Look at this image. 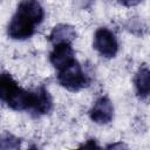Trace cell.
Instances as JSON below:
<instances>
[{"mask_svg": "<svg viewBox=\"0 0 150 150\" xmlns=\"http://www.w3.org/2000/svg\"><path fill=\"white\" fill-rule=\"evenodd\" d=\"M43 8L38 0H22L8 25L7 33L9 38L23 40L32 36L35 26L43 20Z\"/></svg>", "mask_w": 150, "mask_h": 150, "instance_id": "obj_1", "label": "cell"}, {"mask_svg": "<svg viewBox=\"0 0 150 150\" xmlns=\"http://www.w3.org/2000/svg\"><path fill=\"white\" fill-rule=\"evenodd\" d=\"M57 81L60 84L69 90L76 91L88 86L89 80L83 73L80 63L77 61H74L71 64L66 67L62 70H59L57 74Z\"/></svg>", "mask_w": 150, "mask_h": 150, "instance_id": "obj_2", "label": "cell"}, {"mask_svg": "<svg viewBox=\"0 0 150 150\" xmlns=\"http://www.w3.org/2000/svg\"><path fill=\"white\" fill-rule=\"evenodd\" d=\"M94 48L105 57H114L118 50L115 35L107 28H100L94 35Z\"/></svg>", "mask_w": 150, "mask_h": 150, "instance_id": "obj_3", "label": "cell"}, {"mask_svg": "<svg viewBox=\"0 0 150 150\" xmlns=\"http://www.w3.org/2000/svg\"><path fill=\"white\" fill-rule=\"evenodd\" d=\"M50 63L57 69L62 70L69 64H71L75 60L74 50L70 43H57L54 45V49L49 55Z\"/></svg>", "mask_w": 150, "mask_h": 150, "instance_id": "obj_4", "label": "cell"}, {"mask_svg": "<svg viewBox=\"0 0 150 150\" xmlns=\"http://www.w3.org/2000/svg\"><path fill=\"white\" fill-rule=\"evenodd\" d=\"M89 116L94 122L100 123V124L110 122L112 120V116H114L112 103L110 102V100L108 97L98 98L95 102V104L93 105V108L90 109Z\"/></svg>", "mask_w": 150, "mask_h": 150, "instance_id": "obj_5", "label": "cell"}, {"mask_svg": "<svg viewBox=\"0 0 150 150\" xmlns=\"http://www.w3.org/2000/svg\"><path fill=\"white\" fill-rule=\"evenodd\" d=\"M19 90L18 83L9 74H0V100L8 103Z\"/></svg>", "mask_w": 150, "mask_h": 150, "instance_id": "obj_6", "label": "cell"}, {"mask_svg": "<svg viewBox=\"0 0 150 150\" xmlns=\"http://www.w3.org/2000/svg\"><path fill=\"white\" fill-rule=\"evenodd\" d=\"M76 36L75 29L69 25H59L54 27L49 35L50 42L54 45L57 43H70Z\"/></svg>", "mask_w": 150, "mask_h": 150, "instance_id": "obj_7", "label": "cell"}, {"mask_svg": "<svg viewBox=\"0 0 150 150\" xmlns=\"http://www.w3.org/2000/svg\"><path fill=\"white\" fill-rule=\"evenodd\" d=\"M149 76H150V74H149V69L146 66H142L135 76L136 91L141 98H146L149 96V91H150Z\"/></svg>", "mask_w": 150, "mask_h": 150, "instance_id": "obj_8", "label": "cell"}, {"mask_svg": "<svg viewBox=\"0 0 150 150\" xmlns=\"http://www.w3.org/2000/svg\"><path fill=\"white\" fill-rule=\"evenodd\" d=\"M20 146V139L11 134H4L0 136V149H18Z\"/></svg>", "mask_w": 150, "mask_h": 150, "instance_id": "obj_9", "label": "cell"}, {"mask_svg": "<svg viewBox=\"0 0 150 150\" xmlns=\"http://www.w3.org/2000/svg\"><path fill=\"white\" fill-rule=\"evenodd\" d=\"M123 5H125V6H135V5H137L139 1H142V0H120Z\"/></svg>", "mask_w": 150, "mask_h": 150, "instance_id": "obj_10", "label": "cell"}, {"mask_svg": "<svg viewBox=\"0 0 150 150\" xmlns=\"http://www.w3.org/2000/svg\"><path fill=\"white\" fill-rule=\"evenodd\" d=\"M82 146H84V148H98V146L95 144V142H94L93 139H90V141H89V143H87V144H83Z\"/></svg>", "mask_w": 150, "mask_h": 150, "instance_id": "obj_11", "label": "cell"}]
</instances>
